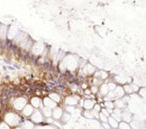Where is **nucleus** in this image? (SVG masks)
Listing matches in <instances>:
<instances>
[{"label":"nucleus","instance_id":"obj_16","mask_svg":"<svg viewBox=\"0 0 146 129\" xmlns=\"http://www.w3.org/2000/svg\"><path fill=\"white\" fill-rule=\"evenodd\" d=\"M63 113H64V111L63 109L61 108V107H56L53 109V116H52V118L55 119V120H61V118H62V116H63Z\"/></svg>","mask_w":146,"mask_h":129},{"label":"nucleus","instance_id":"obj_11","mask_svg":"<svg viewBox=\"0 0 146 129\" xmlns=\"http://www.w3.org/2000/svg\"><path fill=\"white\" fill-rule=\"evenodd\" d=\"M19 35V32H18V28L16 26H10L8 28V39H14V38H17V36Z\"/></svg>","mask_w":146,"mask_h":129},{"label":"nucleus","instance_id":"obj_19","mask_svg":"<svg viewBox=\"0 0 146 129\" xmlns=\"http://www.w3.org/2000/svg\"><path fill=\"white\" fill-rule=\"evenodd\" d=\"M20 127L23 129H35V124L32 120H24Z\"/></svg>","mask_w":146,"mask_h":129},{"label":"nucleus","instance_id":"obj_36","mask_svg":"<svg viewBox=\"0 0 146 129\" xmlns=\"http://www.w3.org/2000/svg\"><path fill=\"white\" fill-rule=\"evenodd\" d=\"M15 129H23V128H21V127H16Z\"/></svg>","mask_w":146,"mask_h":129},{"label":"nucleus","instance_id":"obj_7","mask_svg":"<svg viewBox=\"0 0 146 129\" xmlns=\"http://www.w3.org/2000/svg\"><path fill=\"white\" fill-rule=\"evenodd\" d=\"M112 94H113V99L117 100V99H123L126 95V92H125L123 85H117V88L112 91Z\"/></svg>","mask_w":146,"mask_h":129},{"label":"nucleus","instance_id":"obj_27","mask_svg":"<svg viewBox=\"0 0 146 129\" xmlns=\"http://www.w3.org/2000/svg\"><path fill=\"white\" fill-rule=\"evenodd\" d=\"M50 98H51V99H52L53 101H55L56 103L61 101V95H60L58 93H55V92L50 93Z\"/></svg>","mask_w":146,"mask_h":129},{"label":"nucleus","instance_id":"obj_24","mask_svg":"<svg viewBox=\"0 0 146 129\" xmlns=\"http://www.w3.org/2000/svg\"><path fill=\"white\" fill-rule=\"evenodd\" d=\"M8 35V27L6 26H0V39H5Z\"/></svg>","mask_w":146,"mask_h":129},{"label":"nucleus","instance_id":"obj_33","mask_svg":"<svg viewBox=\"0 0 146 129\" xmlns=\"http://www.w3.org/2000/svg\"><path fill=\"white\" fill-rule=\"evenodd\" d=\"M102 127L106 129H111V127L109 126V124L108 122H105V124H102Z\"/></svg>","mask_w":146,"mask_h":129},{"label":"nucleus","instance_id":"obj_1","mask_svg":"<svg viewBox=\"0 0 146 129\" xmlns=\"http://www.w3.org/2000/svg\"><path fill=\"white\" fill-rule=\"evenodd\" d=\"M79 66V57L73 54H69L65 55L64 58L62 60V62H60V69L61 71H74L76 70V67Z\"/></svg>","mask_w":146,"mask_h":129},{"label":"nucleus","instance_id":"obj_15","mask_svg":"<svg viewBox=\"0 0 146 129\" xmlns=\"http://www.w3.org/2000/svg\"><path fill=\"white\" fill-rule=\"evenodd\" d=\"M124 90H125L126 94H130V95H131V94H134L136 91H138V87H136L135 84L129 83V84L124 85Z\"/></svg>","mask_w":146,"mask_h":129},{"label":"nucleus","instance_id":"obj_25","mask_svg":"<svg viewBox=\"0 0 146 129\" xmlns=\"http://www.w3.org/2000/svg\"><path fill=\"white\" fill-rule=\"evenodd\" d=\"M83 117L88 120L94 119V111L93 110H84L83 111Z\"/></svg>","mask_w":146,"mask_h":129},{"label":"nucleus","instance_id":"obj_10","mask_svg":"<svg viewBox=\"0 0 146 129\" xmlns=\"http://www.w3.org/2000/svg\"><path fill=\"white\" fill-rule=\"evenodd\" d=\"M31 105L34 107V109H38V108H43L44 107L43 100L39 97H33L31 99Z\"/></svg>","mask_w":146,"mask_h":129},{"label":"nucleus","instance_id":"obj_30","mask_svg":"<svg viewBox=\"0 0 146 129\" xmlns=\"http://www.w3.org/2000/svg\"><path fill=\"white\" fill-rule=\"evenodd\" d=\"M108 88H109V91L110 92H112L116 88H117V84L115 83V82H110V83H108Z\"/></svg>","mask_w":146,"mask_h":129},{"label":"nucleus","instance_id":"obj_26","mask_svg":"<svg viewBox=\"0 0 146 129\" xmlns=\"http://www.w3.org/2000/svg\"><path fill=\"white\" fill-rule=\"evenodd\" d=\"M61 120H62V122L68 124L69 121H71V113H69V112H64L63 116H62V118H61Z\"/></svg>","mask_w":146,"mask_h":129},{"label":"nucleus","instance_id":"obj_14","mask_svg":"<svg viewBox=\"0 0 146 129\" xmlns=\"http://www.w3.org/2000/svg\"><path fill=\"white\" fill-rule=\"evenodd\" d=\"M43 105H44V107H47V108H51V109H54L57 107V103L55 101H53L50 97L43 99Z\"/></svg>","mask_w":146,"mask_h":129},{"label":"nucleus","instance_id":"obj_31","mask_svg":"<svg viewBox=\"0 0 146 129\" xmlns=\"http://www.w3.org/2000/svg\"><path fill=\"white\" fill-rule=\"evenodd\" d=\"M0 129H10V126L7 122H1L0 124Z\"/></svg>","mask_w":146,"mask_h":129},{"label":"nucleus","instance_id":"obj_20","mask_svg":"<svg viewBox=\"0 0 146 129\" xmlns=\"http://www.w3.org/2000/svg\"><path fill=\"white\" fill-rule=\"evenodd\" d=\"M109 88H108V84L104 83L100 85V89H99V94H101L102 97H107L109 94Z\"/></svg>","mask_w":146,"mask_h":129},{"label":"nucleus","instance_id":"obj_35","mask_svg":"<svg viewBox=\"0 0 146 129\" xmlns=\"http://www.w3.org/2000/svg\"><path fill=\"white\" fill-rule=\"evenodd\" d=\"M46 122H48V124H53L54 121H53L52 118H46Z\"/></svg>","mask_w":146,"mask_h":129},{"label":"nucleus","instance_id":"obj_4","mask_svg":"<svg viewBox=\"0 0 146 129\" xmlns=\"http://www.w3.org/2000/svg\"><path fill=\"white\" fill-rule=\"evenodd\" d=\"M80 101V98L75 94L73 95H68L65 99H64V103L65 106H70V107H75Z\"/></svg>","mask_w":146,"mask_h":129},{"label":"nucleus","instance_id":"obj_5","mask_svg":"<svg viewBox=\"0 0 146 129\" xmlns=\"http://www.w3.org/2000/svg\"><path fill=\"white\" fill-rule=\"evenodd\" d=\"M131 82V79L129 76H126V75H116L115 76V83L116 84H120V85H126V84H129Z\"/></svg>","mask_w":146,"mask_h":129},{"label":"nucleus","instance_id":"obj_8","mask_svg":"<svg viewBox=\"0 0 146 129\" xmlns=\"http://www.w3.org/2000/svg\"><path fill=\"white\" fill-rule=\"evenodd\" d=\"M96 105H97L96 100H92V99H86L81 103V106H83L84 110H93V108H94Z\"/></svg>","mask_w":146,"mask_h":129},{"label":"nucleus","instance_id":"obj_22","mask_svg":"<svg viewBox=\"0 0 146 129\" xmlns=\"http://www.w3.org/2000/svg\"><path fill=\"white\" fill-rule=\"evenodd\" d=\"M108 124H109V126L111 127V129H118V127H119V122L115 118H112L111 116L108 118Z\"/></svg>","mask_w":146,"mask_h":129},{"label":"nucleus","instance_id":"obj_21","mask_svg":"<svg viewBox=\"0 0 146 129\" xmlns=\"http://www.w3.org/2000/svg\"><path fill=\"white\" fill-rule=\"evenodd\" d=\"M42 113L45 118H52L53 116V109L51 108H47V107H43L42 108Z\"/></svg>","mask_w":146,"mask_h":129},{"label":"nucleus","instance_id":"obj_28","mask_svg":"<svg viewBox=\"0 0 146 129\" xmlns=\"http://www.w3.org/2000/svg\"><path fill=\"white\" fill-rule=\"evenodd\" d=\"M118 129H131V126H130V124H128V122L120 121V122H119V127H118Z\"/></svg>","mask_w":146,"mask_h":129},{"label":"nucleus","instance_id":"obj_29","mask_svg":"<svg viewBox=\"0 0 146 129\" xmlns=\"http://www.w3.org/2000/svg\"><path fill=\"white\" fill-rule=\"evenodd\" d=\"M108 118H109V117H107V116H105L104 113H101V112H100V114H99V119L101 120V122H102V124L108 122Z\"/></svg>","mask_w":146,"mask_h":129},{"label":"nucleus","instance_id":"obj_23","mask_svg":"<svg viewBox=\"0 0 146 129\" xmlns=\"http://www.w3.org/2000/svg\"><path fill=\"white\" fill-rule=\"evenodd\" d=\"M94 77L96 79H100V80H106L108 77V73L105 71H97L94 73Z\"/></svg>","mask_w":146,"mask_h":129},{"label":"nucleus","instance_id":"obj_34","mask_svg":"<svg viewBox=\"0 0 146 129\" xmlns=\"http://www.w3.org/2000/svg\"><path fill=\"white\" fill-rule=\"evenodd\" d=\"M91 92L92 93H97V92H98V88H97L96 85H93V87L91 88Z\"/></svg>","mask_w":146,"mask_h":129},{"label":"nucleus","instance_id":"obj_32","mask_svg":"<svg viewBox=\"0 0 146 129\" xmlns=\"http://www.w3.org/2000/svg\"><path fill=\"white\" fill-rule=\"evenodd\" d=\"M101 109H102V108H101V107H100V106L97 103V105L94 106V108H93V111H94V112H98V113H100Z\"/></svg>","mask_w":146,"mask_h":129},{"label":"nucleus","instance_id":"obj_12","mask_svg":"<svg viewBox=\"0 0 146 129\" xmlns=\"http://www.w3.org/2000/svg\"><path fill=\"white\" fill-rule=\"evenodd\" d=\"M44 51V45L42 43H35L32 47V53L35 55H40Z\"/></svg>","mask_w":146,"mask_h":129},{"label":"nucleus","instance_id":"obj_6","mask_svg":"<svg viewBox=\"0 0 146 129\" xmlns=\"http://www.w3.org/2000/svg\"><path fill=\"white\" fill-rule=\"evenodd\" d=\"M44 118H45V117L43 116L42 111L35 110L34 113L32 114V117H31V120H32L34 124H42V122L44 121Z\"/></svg>","mask_w":146,"mask_h":129},{"label":"nucleus","instance_id":"obj_2","mask_svg":"<svg viewBox=\"0 0 146 129\" xmlns=\"http://www.w3.org/2000/svg\"><path fill=\"white\" fill-rule=\"evenodd\" d=\"M5 122H7L9 126L13 127H18L21 125V117L16 112H7L5 114Z\"/></svg>","mask_w":146,"mask_h":129},{"label":"nucleus","instance_id":"obj_9","mask_svg":"<svg viewBox=\"0 0 146 129\" xmlns=\"http://www.w3.org/2000/svg\"><path fill=\"white\" fill-rule=\"evenodd\" d=\"M82 71H83L84 75H94V73L97 72V69H96L94 65L88 63L87 65H84V66L82 67Z\"/></svg>","mask_w":146,"mask_h":129},{"label":"nucleus","instance_id":"obj_13","mask_svg":"<svg viewBox=\"0 0 146 129\" xmlns=\"http://www.w3.org/2000/svg\"><path fill=\"white\" fill-rule=\"evenodd\" d=\"M34 111H35V109H34V107L31 105V103H28L24 109H23V111H21V114L24 116V117H32V114L34 113Z\"/></svg>","mask_w":146,"mask_h":129},{"label":"nucleus","instance_id":"obj_18","mask_svg":"<svg viewBox=\"0 0 146 129\" xmlns=\"http://www.w3.org/2000/svg\"><path fill=\"white\" fill-rule=\"evenodd\" d=\"M131 119H133V114H131L130 111H127V110L123 111V114H121V121H125V122L130 124V121H133Z\"/></svg>","mask_w":146,"mask_h":129},{"label":"nucleus","instance_id":"obj_17","mask_svg":"<svg viewBox=\"0 0 146 129\" xmlns=\"http://www.w3.org/2000/svg\"><path fill=\"white\" fill-rule=\"evenodd\" d=\"M121 114H123V110L121 109H117V108H115L111 112V117L115 118L118 122L121 121Z\"/></svg>","mask_w":146,"mask_h":129},{"label":"nucleus","instance_id":"obj_3","mask_svg":"<svg viewBox=\"0 0 146 129\" xmlns=\"http://www.w3.org/2000/svg\"><path fill=\"white\" fill-rule=\"evenodd\" d=\"M27 105H28V103H27V100H26L25 98H23V97L16 98V99L14 100V102H13V107L17 111H23V109H24Z\"/></svg>","mask_w":146,"mask_h":129}]
</instances>
